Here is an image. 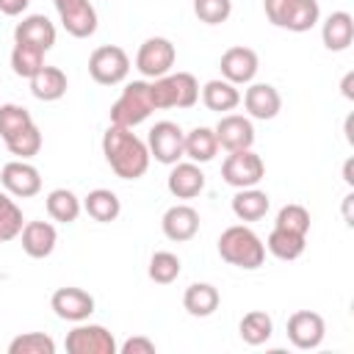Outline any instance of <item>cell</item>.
I'll use <instances>...</instances> for the list:
<instances>
[{
    "label": "cell",
    "mask_w": 354,
    "mask_h": 354,
    "mask_svg": "<svg viewBox=\"0 0 354 354\" xmlns=\"http://www.w3.org/2000/svg\"><path fill=\"white\" fill-rule=\"evenodd\" d=\"M274 227L307 235V232H310V210H307L304 205H296V202H293V205H285V207H279Z\"/></svg>",
    "instance_id": "38"
},
{
    "label": "cell",
    "mask_w": 354,
    "mask_h": 354,
    "mask_svg": "<svg viewBox=\"0 0 354 354\" xmlns=\"http://www.w3.org/2000/svg\"><path fill=\"white\" fill-rule=\"evenodd\" d=\"M44 207H47V216L53 221H61V224H72L77 221L80 210H83V202L75 196V191L69 188H53L44 199Z\"/></svg>",
    "instance_id": "27"
},
{
    "label": "cell",
    "mask_w": 354,
    "mask_h": 354,
    "mask_svg": "<svg viewBox=\"0 0 354 354\" xmlns=\"http://www.w3.org/2000/svg\"><path fill=\"white\" fill-rule=\"evenodd\" d=\"M28 124H33V116L28 108L17 105V102H6L0 105V138L8 141L11 136H17L19 130H25Z\"/></svg>",
    "instance_id": "36"
},
{
    "label": "cell",
    "mask_w": 354,
    "mask_h": 354,
    "mask_svg": "<svg viewBox=\"0 0 354 354\" xmlns=\"http://www.w3.org/2000/svg\"><path fill=\"white\" fill-rule=\"evenodd\" d=\"M19 241H22V252L33 260H44L53 254L55 243H58V232L50 221H25L22 232H19Z\"/></svg>",
    "instance_id": "18"
},
{
    "label": "cell",
    "mask_w": 354,
    "mask_h": 354,
    "mask_svg": "<svg viewBox=\"0 0 354 354\" xmlns=\"http://www.w3.org/2000/svg\"><path fill=\"white\" fill-rule=\"evenodd\" d=\"M88 75L100 86H116L130 75V55L119 44H102L88 55Z\"/></svg>",
    "instance_id": "6"
},
{
    "label": "cell",
    "mask_w": 354,
    "mask_h": 354,
    "mask_svg": "<svg viewBox=\"0 0 354 354\" xmlns=\"http://www.w3.org/2000/svg\"><path fill=\"white\" fill-rule=\"evenodd\" d=\"M8 354H55V340L44 332H25L8 343Z\"/></svg>",
    "instance_id": "37"
},
{
    "label": "cell",
    "mask_w": 354,
    "mask_h": 354,
    "mask_svg": "<svg viewBox=\"0 0 354 354\" xmlns=\"http://www.w3.org/2000/svg\"><path fill=\"white\" fill-rule=\"evenodd\" d=\"M351 169H354V158H348L346 166H343V180H346V185H354V174H351Z\"/></svg>",
    "instance_id": "46"
},
{
    "label": "cell",
    "mask_w": 354,
    "mask_h": 354,
    "mask_svg": "<svg viewBox=\"0 0 354 354\" xmlns=\"http://www.w3.org/2000/svg\"><path fill=\"white\" fill-rule=\"evenodd\" d=\"M155 111L152 105V94H149V83L147 80H133L122 88L119 100L111 105V124L119 127H136L141 122L149 119V113Z\"/></svg>",
    "instance_id": "4"
},
{
    "label": "cell",
    "mask_w": 354,
    "mask_h": 354,
    "mask_svg": "<svg viewBox=\"0 0 354 354\" xmlns=\"http://www.w3.org/2000/svg\"><path fill=\"white\" fill-rule=\"evenodd\" d=\"M69 354H116L119 346L113 340V335L102 326V324H75L72 332H66L64 340Z\"/></svg>",
    "instance_id": "8"
},
{
    "label": "cell",
    "mask_w": 354,
    "mask_h": 354,
    "mask_svg": "<svg viewBox=\"0 0 354 354\" xmlns=\"http://www.w3.org/2000/svg\"><path fill=\"white\" fill-rule=\"evenodd\" d=\"M28 6H30V0H0V11L6 17H19V14H25Z\"/></svg>",
    "instance_id": "42"
},
{
    "label": "cell",
    "mask_w": 354,
    "mask_h": 354,
    "mask_svg": "<svg viewBox=\"0 0 354 354\" xmlns=\"http://www.w3.org/2000/svg\"><path fill=\"white\" fill-rule=\"evenodd\" d=\"M351 202H354V194H348V196L343 199V216H346V224H348V227L354 224V218H351Z\"/></svg>",
    "instance_id": "45"
},
{
    "label": "cell",
    "mask_w": 354,
    "mask_h": 354,
    "mask_svg": "<svg viewBox=\"0 0 354 354\" xmlns=\"http://www.w3.org/2000/svg\"><path fill=\"white\" fill-rule=\"evenodd\" d=\"M53 3H55V11H58V14H64V11L75 8V6H80L83 0H53Z\"/></svg>",
    "instance_id": "44"
},
{
    "label": "cell",
    "mask_w": 354,
    "mask_h": 354,
    "mask_svg": "<svg viewBox=\"0 0 354 354\" xmlns=\"http://www.w3.org/2000/svg\"><path fill=\"white\" fill-rule=\"evenodd\" d=\"M58 19H61L64 30L75 39H88L97 30V8L91 6V0H83L80 6L69 8L66 14H58Z\"/></svg>",
    "instance_id": "26"
},
{
    "label": "cell",
    "mask_w": 354,
    "mask_h": 354,
    "mask_svg": "<svg viewBox=\"0 0 354 354\" xmlns=\"http://www.w3.org/2000/svg\"><path fill=\"white\" fill-rule=\"evenodd\" d=\"M166 188L177 199H194L205 191V171L194 160H177L166 177Z\"/></svg>",
    "instance_id": "15"
},
{
    "label": "cell",
    "mask_w": 354,
    "mask_h": 354,
    "mask_svg": "<svg viewBox=\"0 0 354 354\" xmlns=\"http://www.w3.org/2000/svg\"><path fill=\"white\" fill-rule=\"evenodd\" d=\"M351 86H354V72H348V75L343 77V86H340L346 100H354V88H351Z\"/></svg>",
    "instance_id": "43"
},
{
    "label": "cell",
    "mask_w": 354,
    "mask_h": 354,
    "mask_svg": "<svg viewBox=\"0 0 354 354\" xmlns=\"http://www.w3.org/2000/svg\"><path fill=\"white\" fill-rule=\"evenodd\" d=\"M174 58H177V50L166 36H149L136 53V69L144 77L155 80V77H163L171 72Z\"/></svg>",
    "instance_id": "9"
},
{
    "label": "cell",
    "mask_w": 354,
    "mask_h": 354,
    "mask_svg": "<svg viewBox=\"0 0 354 354\" xmlns=\"http://www.w3.org/2000/svg\"><path fill=\"white\" fill-rule=\"evenodd\" d=\"M268 207H271V199L257 185L238 188V194L232 196V213L238 221H260L268 213Z\"/></svg>",
    "instance_id": "24"
},
{
    "label": "cell",
    "mask_w": 354,
    "mask_h": 354,
    "mask_svg": "<svg viewBox=\"0 0 354 354\" xmlns=\"http://www.w3.org/2000/svg\"><path fill=\"white\" fill-rule=\"evenodd\" d=\"M147 149H149V158H155L158 163H166V166H174L177 160L185 158V133L177 122H155L149 136H147Z\"/></svg>",
    "instance_id": "5"
},
{
    "label": "cell",
    "mask_w": 354,
    "mask_h": 354,
    "mask_svg": "<svg viewBox=\"0 0 354 354\" xmlns=\"http://www.w3.org/2000/svg\"><path fill=\"white\" fill-rule=\"evenodd\" d=\"M213 133H216L218 147L227 152L252 149V144H254V124L249 116H241V113H224L218 119V124L213 127Z\"/></svg>",
    "instance_id": "13"
},
{
    "label": "cell",
    "mask_w": 354,
    "mask_h": 354,
    "mask_svg": "<svg viewBox=\"0 0 354 354\" xmlns=\"http://www.w3.org/2000/svg\"><path fill=\"white\" fill-rule=\"evenodd\" d=\"M180 271H183V263H180V257H177L174 252H155V254L149 257L147 274H149V279L158 282V285H171V282L180 277Z\"/></svg>",
    "instance_id": "33"
},
{
    "label": "cell",
    "mask_w": 354,
    "mask_h": 354,
    "mask_svg": "<svg viewBox=\"0 0 354 354\" xmlns=\"http://www.w3.org/2000/svg\"><path fill=\"white\" fill-rule=\"evenodd\" d=\"M218 155V141L213 127H194L191 133H185V158L194 163H210Z\"/></svg>",
    "instance_id": "29"
},
{
    "label": "cell",
    "mask_w": 354,
    "mask_h": 354,
    "mask_svg": "<svg viewBox=\"0 0 354 354\" xmlns=\"http://www.w3.org/2000/svg\"><path fill=\"white\" fill-rule=\"evenodd\" d=\"M14 41L33 44V47H39V50L47 53L55 44V25L44 14H28V17H22V22H17Z\"/></svg>",
    "instance_id": "20"
},
{
    "label": "cell",
    "mask_w": 354,
    "mask_h": 354,
    "mask_svg": "<svg viewBox=\"0 0 354 354\" xmlns=\"http://www.w3.org/2000/svg\"><path fill=\"white\" fill-rule=\"evenodd\" d=\"M119 354H155V343L149 337H127L119 346Z\"/></svg>",
    "instance_id": "41"
},
{
    "label": "cell",
    "mask_w": 354,
    "mask_h": 354,
    "mask_svg": "<svg viewBox=\"0 0 354 354\" xmlns=\"http://www.w3.org/2000/svg\"><path fill=\"white\" fill-rule=\"evenodd\" d=\"M6 147H8L11 155H17V160H30V158L39 155V149H41V130H39L36 122H33V124H28L25 130H19L17 136H11V138L6 141Z\"/></svg>",
    "instance_id": "35"
},
{
    "label": "cell",
    "mask_w": 354,
    "mask_h": 354,
    "mask_svg": "<svg viewBox=\"0 0 354 354\" xmlns=\"http://www.w3.org/2000/svg\"><path fill=\"white\" fill-rule=\"evenodd\" d=\"M202 102L207 111L227 113V111H235L241 105V91L235 83H230L224 77H213L202 86Z\"/></svg>",
    "instance_id": "23"
},
{
    "label": "cell",
    "mask_w": 354,
    "mask_h": 354,
    "mask_svg": "<svg viewBox=\"0 0 354 354\" xmlns=\"http://www.w3.org/2000/svg\"><path fill=\"white\" fill-rule=\"evenodd\" d=\"M324 335H326V324L313 310H296L288 318V340L301 351L318 348L324 343Z\"/></svg>",
    "instance_id": "12"
},
{
    "label": "cell",
    "mask_w": 354,
    "mask_h": 354,
    "mask_svg": "<svg viewBox=\"0 0 354 354\" xmlns=\"http://www.w3.org/2000/svg\"><path fill=\"white\" fill-rule=\"evenodd\" d=\"M290 6H293V0H263V11H266L268 22L277 25V28H285Z\"/></svg>",
    "instance_id": "40"
},
{
    "label": "cell",
    "mask_w": 354,
    "mask_h": 354,
    "mask_svg": "<svg viewBox=\"0 0 354 354\" xmlns=\"http://www.w3.org/2000/svg\"><path fill=\"white\" fill-rule=\"evenodd\" d=\"M163 235L174 243H185L199 232V213L191 205H171L160 218Z\"/></svg>",
    "instance_id": "17"
},
{
    "label": "cell",
    "mask_w": 354,
    "mask_h": 354,
    "mask_svg": "<svg viewBox=\"0 0 354 354\" xmlns=\"http://www.w3.org/2000/svg\"><path fill=\"white\" fill-rule=\"evenodd\" d=\"M0 183L17 199H30V196H36L41 191V174L28 160H11V163H6L3 171H0Z\"/></svg>",
    "instance_id": "14"
},
{
    "label": "cell",
    "mask_w": 354,
    "mask_h": 354,
    "mask_svg": "<svg viewBox=\"0 0 354 354\" xmlns=\"http://www.w3.org/2000/svg\"><path fill=\"white\" fill-rule=\"evenodd\" d=\"M218 304H221V296H218L216 285H210V282H191L183 293V307L194 318L213 315L218 310Z\"/></svg>",
    "instance_id": "22"
},
{
    "label": "cell",
    "mask_w": 354,
    "mask_h": 354,
    "mask_svg": "<svg viewBox=\"0 0 354 354\" xmlns=\"http://www.w3.org/2000/svg\"><path fill=\"white\" fill-rule=\"evenodd\" d=\"M194 14L205 25H221L232 14V0H194Z\"/></svg>",
    "instance_id": "39"
},
{
    "label": "cell",
    "mask_w": 354,
    "mask_h": 354,
    "mask_svg": "<svg viewBox=\"0 0 354 354\" xmlns=\"http://www.w3.org/2000/svg\"><path fill=\"white\" fill-rule=\"evenodd\" d=\"M218 254L224 263H230L235 268L254 271L266 260V243L246 224H232L218 235Z\"/></svg>",
    "instance_id": "2"
},
{
    "label": "cell",
    "mask_w": 354,
    "mask_h": 354,
    "mask_svg": "<svg viewBox=\"0 0 354 354\" xmlns=\"http://www.w3.org/2000/svg\"><path fill=\"white\" fill-rule=\"evenodd\" d=\"M321 41L329 53H343L354 41V17L348 11H332L321 22Z\"/></svg>",
    "instance_id": "19"
},
{
    "label": "cell",
    "mask_w": 354,
    "mask_h": 354,
    "mask_svg": "<svg viewBox=\"0 0 354 354\" xmlns=\"http://www.w3.org/2000/svg\"><path fill=\"white\" fill-rule=\"evenodd\" d=\"M243 108L249 113V119H260L268 122L282 111V97L271 83H249V88L243 91Z\"/></svg>",
    "instance_id": "16"
},
{
    "label": "cell",
    "mask_w": 354,
    "mask_h": 354,
    "mask_svg": "<svg viewBox=\"0 0 354 354\" xmlns=\"http://www.w3.org/2000/svg\"><path fill=\"white\" fill-rule=\"evenodd\" d=\"M41 66H44V50H39V47H33V44L14 41V50H11V69H14L17 77L30 80Z\"/></svg>",
    "instance_id": "31"
},
{
    "label": "cell",
    "mask_w": 354,
    "mask_h": 354,
    "mask_svg": "<svg viewBox=\"0 0 354 354\" xmlns=\"http://www.w3.org/2000/svg\"><path fill=\"white\" fill-rule=\"evenodd\" d=\"M218 69H221V77L235 83V86H249L260 69V58L252 47H243V44H235L230 50H224L221 61H218Z\"/></svg>",
    "instance_id": "10"
},
{
    "label": "cell",
    "mask_w": 354,
    "mask_h": 354,
    "mask_svg": "<svg viewBox=\"0 0 354 354\" xmlns=\"http://www.w3.org/2000/svg\"><path fill=\"white\" fill-rule=\"evenodd\" d=\"M0 243H3V241H0Z\"/></svg>",
    "instance_id": "47"
},
{
    "label": "cell",
    "mask_w": 354,
    "mask_h": 354,
    "mask_svg": "<svg viewBox=\"0 0 354 354\" xmlns=\"http://www.w3.org/2000/svg\"><path fill=\"white\" fill-rule=\"evenodd\" d=\"M304 246H307V235L290 232V230H279V227H274V230L268 232V238H266V249H268L277 260H285V263L301 257V254H304Z\"/></svg>",
    "instance_id": "25"
},
{
    "label": "cell",
    "mask_w": 354,
    "mask_h": 354,
    "mask_svg": "<svg viewBox=\"0 0 354 354\" xmlns=\"http://www.w3.org/2000/svg\"><path fill=\"white\" fill-rule=\"evenodd\" d=\"M25 227V218H22V210L19 205L11 199V194L0 191V241H14L19 238Z\"/></svg>",
    "instance_id": "34"
},
{
    "label": "cell",
    "mask_w": 354,
    "mask_h": 354,
    "mask_svg": "<svg viewBox=\"0 0 354 354\" xmlns=\"http://www.w3.org/2000/svg\"><path fill=\"white\" fill-rule=\"evenodd\" d=\"M83 210L100 221V224H108V221H116L119 213H122V202L119 196L111 191V188H94L88 191V196L83 199Z\"/></svg>",
    "instance_id": "28"
},
{
    "label": "cell",
    "mask_w": 354,
    "mask_h": 354,
    "mask_svg": "<svg viewBox=\"0 0 354 354\" xmlns=\"http://www.w3.org/2000/svg\"><path fill=\"white\" fill-rule=\"evenodd\" d=\"M102 155H105L108 166L113 169V174L122 180L144 177L149 169V160H152L147 144L130 127H119V124H111L102 133Z\"/></svg>",
    "instance_id": "1"
},
{
    "label": "cell",
    "mask_w": 354,
    "mask_h": 354,
    "mask_svg": "<svg viewBox=\"0 0 354 354\" xmlns=\"http://www.w3.org/2000/svg\"><path fill=\"white\" fill-rule=\"evenodd\" d=\"M155 111L166 108H194L199 100V83L191 72H169L149 83Z\"/></svg>",
    "instance_id": "3"
},
{
    "label": "cell",
    "mask_w": 354,
    "mask_h": 354,
    "mask_svg": "<svg viewBox=\"0 0 354 354\" xmlns=\"http://www.w3.org/2000/svg\"><path fill=\"white\" fill-rule=\"evenodd\" d=\"M221 177L232 188H252L266 177V163L257 152L252 149H238L230 152L221 163Z\"/></svg>",
    "instance_id": "7"
},
{
    "label": "cell",
    "mask_w": 354,
    "mask_h": 354,
    "mask_svg": "<svg viewBox=\"0 0 354 354\" xmlns=\"http://www.w3.org/2000/svg\"><path fill=\"white\" fill-rule=\"evenodd\" d=\"M238 332H241V340L249 343V346H263L271 340L274 335V321L266 310H252L241 318L238 324Z\"/></svg>",
    "instance_id": "30"
},
{
    "label": "cell",
    "mask_w": 354,
    "mask_h": 354,
    "mask_svg": "<svg viewBox=\"0 0 354 354\" xmlns=\"http://www.w3.org/2000/svg\"><path fill=\"white\" fill-rule=\"evenodd\" d=\"M50 307L53 313L61 318V321H69V324H80V321H88V315L94 313V296L83 288H58L53 296H50Z\"/></svg>",
    "instance_id": "11"
},
{
    "label": "cell",
    "mask_w": 354,
    "mask_h": 354,
    "mask_svg": "<svg viewBox=\"0 0 354 354\" xmlns=\"http://www.w3.org/2000/svg\"><path fill=\"white\" fill-rule=\"evenodd\" d=\"M69 88V80H66V72L58 69V66H41L33 77H30V94L41 102H55L66 94Z\"/></svg>",
    "instance_id": "21"
},
{
    "label": "cell",
    "mask_w": 354,
    "mask_h": 354,
    "mask_svg": "<svg viewBox=\"0 0 354 354\" xmlns=\"http://www.w3.org/2000/svg\"><path fill=\"white\" fill-rule=\"evenodd\" d=\"M321 22V6L318 0H293L288 19H285V30L293 33H307Z\"/></svg>",
    "instance_id": "32"
}]
</instances>
